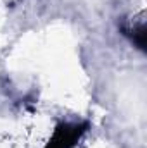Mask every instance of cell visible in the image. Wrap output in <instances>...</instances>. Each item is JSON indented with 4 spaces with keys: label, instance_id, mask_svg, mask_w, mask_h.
Returning <instances> with one entry per match:
<instances>
[{
    "label": "cell",
    "instance_id": "cell-1",
    "mask_svg": "<svg viewBox=\"0 0 147 148\" xmlns=\"http://www.w3.org/2000/svg\"><path fill=\"white\" fill-rule=\"evenodd\" d=\"M81 133L83 129L78 124H64L55 131L54 140L50 141V145L47 148H71Z\"/></svg>",
    "mask_w": 147,
    "mask_h": 148
}]
</instances>
